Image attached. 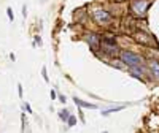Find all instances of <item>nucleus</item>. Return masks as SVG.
<instances>
[{"mask_svg": "<svg viewBox=\"0 0 159 133\" xmlns=\"http://www.w3.org/2000/svg\"><path fill=\"white\" fill-rule=\"evenodd\" d=\"M59 116H61V119H62L64 122H65V121H69V117H70V116H69V111H67V109L61 111V114H59Z\"/></svg>", "mask_w": 159, "mask_h": 133, "instance_id": "obj_8", "label": "nucleus"}, {"mask_svg": "<svg viewBox=\"0 0 159 133\" xmlns=\"http://www.w3.org/2000/svg\"><path fill=\"white\" fill-rule=\"evenodd\" d=\"M150 66H151V70L154 71V75L159 78V63H157L156 60H151V62H150Z\"/></svg>", "mask_w": 159, "mask_h": 133, "instance_id": "obj_7", "label": "nucleus"}, {"mask_svg": "<svg viewBox=\"0 0 159 133\" xmlns=\"http://www.w3.org/2000/svg\"><path fill=\"white\" fill-rule=\"evenodd\" d=\"M42 2H45V0H42Z\"/></svg>", "mask_w": 159, "mask_h": 133, "instance_id": "obj_13", "label": "nucleus"}, {"mask_svg": "<svg viewBox=\"0 0 159 133\" xmlns=\"http://www.w3.org/2000/svg\"><path fill=\"white\" fill-rule=\"evenodd\" d=\"M123 108H124V106H118V108H113V109H108V111H103L102 114L107 116V114H110V113H113V111H119V109H123Z\"/></svg>", "mask_w": 159, "mask_h": 133, "instance_id": "obj_9", "label": "nucleus"}, {"mask_svg": "<svg viewBox=\"0 0 159 133\" xmlns=\"http://www.w3.org/2000/svg\"><path fill=\"white\" fill-rule=\"evenodd\" d=\"M119 59H121L123 63H126L127 66H130V68L139 66V65L142 63L140 56L134 54V52H130V51H123V52H119Z\"/></svg>", "mask_w": 159, "mask_h": 133, "instance_id": "obj_1", "label": "nucleus"}, {"mask_svg": "<svg viewBox=\"0 0 159 133\" xmlns=\"http://www.w3.org/2000/svg\"><path fill=\"white\" fill-rule=\"evenodd\" d=\"M94 19L99 24H108L111 21V16H110V13L103 11V10H96L94 11Z\"/></svg>", "mask_w": 159, "mask_h": 133, "instance_id": "obj_3", "label": "nucleus"}, {"mask_svg": "<svg viewBox=\"0 0 159 133\" xmlns=\"http://www.w3.org/2000/svg\"><path fill=\"white\" fill-rule=\"evenodd\" d=\"M67 122H69V125H70V127H72V125H75V124H76V117H75V116H70Z\"/></svg>", "mask_w": 159, "mask_h": 133, "instance_id": "obj_10", "label": "nucleus"}, {"mask_svg": "<svg viewBox=\"0 0 159 133\" xmlns=\"http://www.w3.org/2000/svg\"><path fill=\"white\" fill-rule=\"evenodd\" d=\"M24 108H25V109H27V111H29V113H30V111H32V109H30V106H29V105H27V103H25V105H24Z\"/></svg>", "mask_w": 159, "mask_h": 133, "instance_id": "obj_12", "label": "nucleus"}, {"mask_svg": "<svg viewBox=\"0 0 159 133\" xmlns=\"http://www.w3.org/2000/svg\"><path fill=\"white\" fill-rule=\"evenodd\" d=\"M86 41L89 43L91 48H96V46L100 45V38H99V35H96V33H91V35L86 36Z\"/></svg>", "mask_w": 159, "mask_h": 133, "instance_id": "obj_5", "label": "nucleus"}, {"mask_svg": "<svg viewBox=\"0 0 159 133\" xmlns=\"http://www.w3.org/2000/svg\"><path fill=\"white\" fill-rule=\"evenodd\" d=\"M7 15H8V18H10V19H11V21H13V11H11V10H10V8H8V10H7Z\"/></svg>", "mask_w": 159, "mask_h": 133, "instance_id": "obj_11", "label": "nucleus"}, {"mask_svg": "<svg viewBox=\"0 0 159 133\" xmlns=\"http://www.w3.org/2000/svg\"><path fill=\"white\" fill-rule=\"evenodd\" d=\"M75 100V103L78 105V106H83V108H91V109H96L97 108V106L96 105H92V103H88V101H83V100H80V98H73Z\"/></svg>", "mask_w": 159, "mask_h": 133, "instance_id": "obj_6", "label": "nucleus"}, {"mask_svg": "<svg viewBox=\"0 0 159 133\" xmlns=\"http://www.w3.org/2000/svg\"><path fill=\"white\" fill-rule=\"evenodd\" d=\"M130 10L134 11L135 15L143 16L148 10V2H145V0H134V2L130 3Z\"/></svg>", "mask_w": 159, "mask_h": 133, "instance_id": "obj_2", "label": "nucleus"}, {"mask_svg": "<svg viewBox=\"0 0 159 133\" xmlns=\"http://www.w3.org/2000/svg\"><path fill=\"white\" fill-rule=\"evenodd\" d=\"M135 41L142 43V45H147V46H153V38L151 35H148L147 32H140V33H135L134 35Z\"/></svg>", "mask_w": 159, "mask_h": 133, "instance_id": "obj_4", "label": "nucleus"}]
</instances>
